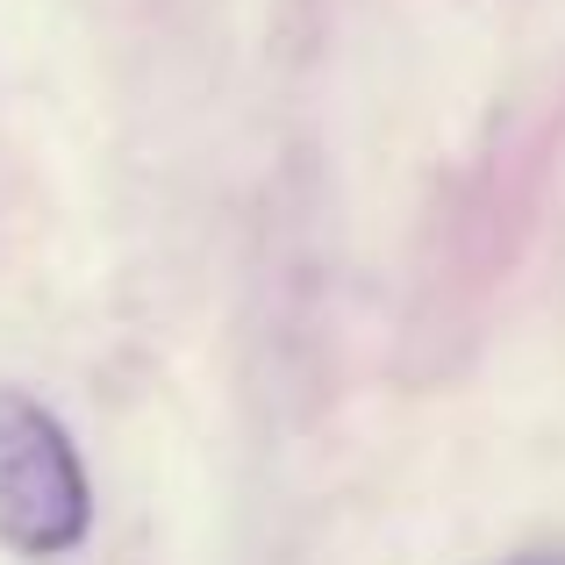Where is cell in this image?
I'll return each instance as SVG.
<instances>
[{
    "label": "cell",
    "instance_id": "6da1fadb",
    "mask_svg": "<svg viewBox=\"0 0 565 565\" xmlns=\"http://www.w3.org/2000/svg\"><path fill=\"white\" fill-rule=\"evenodd\" d=\"M94 487H86L72 429L22 386H0V552L43 565L86 544Z\"/></svg>",
    "mask_w": 565,
    "mask_h": 565
}]
</instances>
